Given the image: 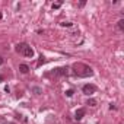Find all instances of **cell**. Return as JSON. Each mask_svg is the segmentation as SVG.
Instances as JSON below:
<instances>
[{
	"label": "cell",
	"instance_id": "3",
	"mask_svg": "<svg viewBox=\"0 0 124 124\" xmlns=\"http://www.w3.org/2000/svg\"><path fill=\"white\" fill-rule=\"evenodd\" d=\"M82 91H83V94L85 95H92V94H95V91H96V86L95 85H91V83H88V85H83V88H82Z\"/></svg>",
	"mask_w": 124,
	"mask_h": 124
},
{
	"label": "cell",
	"instance_id": "4",
	"mask_svg": "<svg viewBox=\"0 0 124 124\" xmlns=\"http://www.w3.org/2000/svg\"><path fill=\"white\" fill-rule=\"evenodd\" d=\"M22 54H24L25 57H29V59H31V57L34 56V50H32L29 45H26V47H25V50L22 51Z\"/></svg>",
	"mask_w": 124,
	"mask_h": 124
},
{
	"label": "cell",
	"instance_id": "17",
	"mask_svg": "<svg viewBox=\"0 0 124 124\" xmlns=\"http://www.w3.org/2000/svg\"><path fill=\"white\" fill-rule=\"evenodd\" d=\"M0 82H3V76H0Z\"/></svg>",
	"mask_w": 124,
	"mask_h": 124
},
{
	"label": "cell",
	"instance_id": "7",
	"mask_svg": "<svg viewBox=\"0 0 124 124\" xmlns=\"http://www.w3.org/2000/svg\"><path fill=\"white\" fill-rule=\"evenodd\" d=\"M19 70H21L22 73H28V72H29V66H28V64H21V66H19Z\"/></svg>",
	"mask_w": 124,
	"mask_h": 124
},
{
	"label": "cell",
	"instance_id": "2",
	"mask_svg": "<svg viewBox=\"0 0 124 124\" xmlns=\"http://www.w3.org/2000/svg\"><path fill=\"white\" fill-rule=\"evenodd\" d=\"M67 75H69V67H57V69H54V70L50 73V76H56V77L67 76Z\"/></svg>",
	"mask_w": 124,
	"mask_h": 124
},
{
	"label": "cell",
	"instance_id": "11",
	"mask_svg": "<svg viewBox=\"0 0 124 124\" xmlns=\"http://www.w3.org/2000/svg\"><path fill=\"white\" fill-rule=\"evenodd\" d=\"M60 25H61V26H66V28H70V26H73V24H72V22H61Z\"/></svg>",
	"mask_w": 124,
	"mask_h": 124
},
{
	"label": "cell",
	"instance_id": "18",
	"mask_svg": "<svg viewBox=\"0 0 124 124\" xmlns=\"http://www.w3.org/2000/svg\"><path fill=\"white\" fill-rule=\"evenodd\" d=\"M0 19H2V13H0Z\"/></svg>",
	"mask_w": 124,
	"mask_h": 124
},
{
	"label": "cell",
	"instance_id": "5",
	"mask_svg": "<svg viewBox=\"0 0 124 124\" xmlns=\"http://www.w3.org/2000/svg\"><path fill=\"white\" fill-rule=\"evenodd\" d=\"M83 117H85V110H83V108L77 110V111H76V114H75V118H76V121H80Z\"/></svg>",
	"mask_w": 124,
	"mask_h": 124
},
{
	"label": "cell",
	"instance_id": "16",
	"mask_svg": "<svg viewBox=\"0 0 124 124\" xmlns=\"http://www.w3.org/2000/svg\"><path fill=\"white\" fill-rule=\"evenodd\" d=\"M2 64H3V59H2V57H0V66H2Z\"/></svg>",
	"mask_w": 124,
	"mask_h": 124
},
{
	"label": "cell",
	"instance_id": "6",
	"mask_svg": "<svg viewBox=\"0 0 124 124\" xmlns=\"http://www.w3.org/2000/svg\"><path fill=\"white\" fill-rule=\"evenodd\" d=\"M26 45H28L26 42H21V44H18V45H16V51H18V53H21V54H22V51L25 50V47H26Z\"/></svg>",
	"mask_w": 124,
	"mask_h": 124
},
{
	"label": "cell",
	"instance_id": "1",
	"mask_svg": "<svg viewBox=\"0 0 124 124\" xmlns=\"http://www.w3.org/2000/svg\"><path fill=\"white\" fill-rule=\"evenodd\" d=\"M73 70H75V75L77 77H89L94 75V70L89 67V66H86L83 63H76L73 64Z\"/></svg>",
	"mask_w": 124,
	"mask_h": 124
},
{
	"label": "cell",
	"instance_id": "14",
	"mask_svg": "<svg viewBox=\"0 0 124 124\" xmlns=\"http://www.w3.org/2000/svg\"><path fill=\"white\" fill-rule=\"evenodd\" d=\"M61 6V2H59V3H53V9H59Z\"/></svg>",
	"mask_w": 124,
	"mask_h": 124
},
{
	"label": "cell",
	"instance_id": "15",
	"mask_svg": "<svg viewBox=\"0 0 124 124\" xmlns=\"http://www.w3.org/2000/svg\"><path fill=\"white\" fill-rule=\"evenodd\" d=\"M110 110H111V111L115 110V105H114V104H110Z\"/></svg>",
	"mask_w": 124,
	"mask_h": 124
},
{
	"label": "cell",
	"instance_id": "9",
	"mask_svg": "<svg viewBox=\"0 0 124 124\" xmlns=\"http://www.w3.org/2000/svg\"><path fill=\"white\" fill-rule=\"evenodd\" d=\"M88 105H91V107H95V105H96V101H95L94 98H89V99H88Z\"/></svg>",
	"mask_w": 124,
	"mask_h": 124
},
{
	"label": "cell",
	"instance_id": "13",
	"mask_svg": "<svg viewBox=\"0 0 124 124\" xmlns=\"http://www.w3.org/2000/svg\"><path fill=\"white\" fill-rule=\"evenodd\" d=\"M44 63H45V59H44V57L41 56V57H40V61H38V64H37V66L40 67V66H41V64H44Z\"/></svg>",
	"mask_w": 124,
	"mask_h": 124
},
{
	"label": "cell",
	"instance_id": "12",
	"mask_svg": "<svg viewBox=\"0 0 124 124\" xmlns=\"http://www.w3.org/2000/svg\"><path fill=\"white\" fill-rule=\"evenodd\" d=\"M73 94H75V92H73V89L66 91V96H69V98H70V96H73Z\"/></svg>",
	"mask_w": 124,
	"mask_h": 124
},
{
	"label": "cell",
	"instance_id": "10",
	"mask_svg": "<svg viewBox=\"0 0 124 124\" xmlns=\"http://www.w3.org/2000/svg\"><path fill=\"white\" fill-rule=\"evenodd\" d=\"M117 26H118V29H120V31H124V19L118 21V25H117Z\"/></svg>",
	"mask_w": 124,
	"mask_h": 124
},
{
	"label": "cell",
	"instance_id": "8",
	"mask_svg": "<svg viewBox=\"0 0 124 124\" xmlns=\"http://www.w3.org/2000/svg\"><path fill=\"white\" fill-rule=\"evenodd\" d=\"M32 92L37 94V95H40V94H42V89H41V88H38V86H34L32 88Z\"/></svg>",
	"mask_w": 124,
	"mask_h": 124
}]
</instances>
